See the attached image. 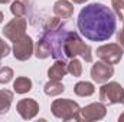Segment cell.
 <instances>
[{"mask_svg":"<svg viewBox=\"0 0 124 122\" xmlns=\"http://www.w3.org/2000/svg\"><path fill=\"white\" fill-rule=\"evenodd\" d=\"M77 25L81 34L93 42L108 40L117 27L114 12L101 3L85 6L78 14Z\"/></svg>","mask_w":124,"mask_h":122,"instance_id":"6da1fadb","label":"cell"},{"mask_svg":"<svg viewBox=\"0 0 124 122\" xmlns=\"http://www.w3.org/2000/svg\"><path fill=\"white\" fill-rule=\"evenodd\" d=\"M63 53L65 58H77L81 56L85 62H93V49L90 45H87L77 32H68L65 37V45H63Z\"/></svg>","mask_w":124,"mask_h":122,"instance_id":"7a4b0ae2","label":"cell"},{"mask_svg":"<svg viewBox=\"0 0 124 122\" xmlns=\"http://www.w3.org/2000/svg\"><path fill=\"white\" fill-rule=\"evenodd\" d=\"M66 30V25L61 23L58 27L52 29V30H45L42 37L48 42L49 47H51V56L54 59H63L65 61V53H63V45H65V37L68 34Z\"/></svg>","mask_w":124,"mask_h":122,"instance_id":"3957f363","label":"cell"},{"mask_svg":"<svg viewBox=\"0 0 124 122\" xmlns=\"http://www.w3.org/2000/svg\"><path fill=\"white\" fill-rule=\"evenodd\" d=\"M52 114L62 121H82L81 106L71 99H55L51 106Z\"/></svg>","mask_w":124,"mask_h":122,"instance_id":"277c9868","label":"cell"},{"mask_svg":"<svg viewBox=\"0 0 124 122\" xmlns=\"http://www.w3.org/2000/svg\"><path fill=\"white\" fill-rule=\"evenodd\" d=\"M124 99V88L117 82H105L100 88V101L105 105L120 103Z\"/></svg>","mask_w":124,"mask_h":122,"instance_id":"5b68a950","label":"cell"},{"mask_svg":"<svg viewBox=\"0 0 124 122\" xmlns=\"http://www.w3.org/2000/svg\"><path fill=\"white\" fill-rule=\"evenodd\" d=\"M124 55L123 47L118 43H108V45H102L97 49V56L101 61L107 62L110 65H116L121 61Z\"/></svg>","mask_w":124,"mask_h":122,"instance_id":"8992f818","label":"cell"},{"mask_svg":"<svg viewBox=\"0 0 124 122\" xmlns=\"http://www.w3.org/2000/svg\"><path fill=\"white\" fill-rule=\"evenodd\" d=\"M35 52V45H33V40H32L31 36L28 34H23L19 40L15 42V46H13V56L15 59L17 61H28L31 59V56Z\"/></svg>","mask_w":124,"mask_h":122,"instance_id":"52a82bcc","label":"cell"},{"mask_svg":"<svg viewBox=\"0 0 124 122\" xmlns=\"http://www.w3.org/2000/svg\"><path fill=\"white\" fill-rule=\"evenodd\" d=\"M26 27H28V20H26L25 17H15V19H12V20L3 27V34H4L9 40H12V42L15 43V42L19 40L23 34H26V33H25Z\"/></svg>","mask_w":124,"mask_h":122,"instance_id":"ba28073f","label":"cell"},{"mask_svg":"<svg viewBox=\"0 0 124 122\" xmlns=\"http://www.w3.org/2000/svg\"><path fill=\"white\" fill-rule=\"evenodd\" d=\"M114 75V66L104 61L95 62L91 68V78L97 83H105Z\"/></svg>","mask_w":124,"mask_h":122,"instance_id":"9c48e42d","label":"cell"},{"mask_svg":"<svg viewBox=\"0 0 124 122\" xmlns=\"http://www.w3.org/2000/svg\"><path fill=\"white\" fill-rule=\"evenodd\" d=\"M107 114V106L102 102H94L87 105L85 108L81 109V119L82 121H100Z\"/></svg>","mask_w":124,"mask_h":122,"instance_id":"30bf717a","label":"cell"},{"mask_svg":"<svg viewBox=\"0 0 124 122\" xmlns=\"http://www.w3.org/2000/svg\"><path fill=\"white\" fill-rule=\"evenodd\" d=\"M16 109H17L19 115L23 119H33L38 115V112H39V103L35 99L25 98V99H22V101L17 102Z\"/></svg>","mask_w":124,"mask_h":122,"instance_id":"8fae6325","label":"cell"},{"mask_svg":"<svg viewBox=\"0 0 124 122\" xmlns=\"http://www.w3.org/2000/svg\"><path fill=\"white\" fill-rule=\"evenodd\" d=\"M68 73V63L63 59H56V62L48 69V76L51 81H61Z\"/></svg>","mask_w":124,"mask_h":122,"instance_id":"7c38bea8","label":"cell"},{"mask_svg":"<svg viewBox=\"0 0 124 122\" xmlns=\"http://www.w3.org/2000/svg\"><path fill=\"white\" fill-rule=\"evenodd\" d=\"M54 13L59 19H69L74 14V4L68 0H58L54 4Z\"/></svg>","mask_w":124,"mask_h":122,"instance_id":"4fadbf2b","label":"cell"},{"mask_svg":"<svg viewBox=\"0 0 124 122\" xmlns=\"http://www.w3.org/2000/svg\"><path fill=\"white\" fill-rule=\"evenodd\" d=\"M13 89H15L16 93H20V95L28 93L32 89V81L26 76H19L13 82Z\"/></svg>","mask_w":124,"mask_h":122,"instance_id":"5bb4252c","label":"cell"},{"mask_svg":"<svg viewBox=\"0 0 124 122\" xmlns=\"http://www.w3.org/2000/svg\"><path fill=\"white\" fill-rule=\"evenodd\" d=\"M35 56L36 58H39V59H46V58H49L51 56V47H49V45H48V42L43 39V37H40L38 42H36V45H35Z\"/></svg>","mask_w":124,"mask_h":122,"instance_id":"9a60e30c","label":"cell"},{"mask_svg":"<svg viewBox=\"0 0 124 122\" xmlns=\"http://www.w3.org/2000/svg\"><path fill=\"white\" fill-rule=\"evenodd\" d=\"M13 102V92L9 89L0 91V114H6L10 109V105Z\"/></svg>","mask_w":124,"mask_h":122,"instance_id":"2e32d148","label":"cell"},{"mask_svg":"<svg viewBox=\"0 0 124 122\" xmlns=\"http://www.w3.org/2000/svg\"><path fill=\"white\" fill-rule=\"evenodd\" d=\"M43 91H45V93L48 96H58V95H61L62 92L65 91V86L59 81H51L49 79V82L43 86Z\"/></svg>","mask_w":124,"mask_h":122,"instance_id":"e0dca14e","label":"cell"},{"mask_svg":"<svg viewBox=\"0 0 124 122\" xmlns=\"http://www.w3.org/2000/svg\"><path fill=\"white\" fill-rule=\"evenodd\" d=\"M74 92L78 96H91L95 92V88L91 82H78L74 86Z\"/></svg>","mask_w":124,"mask_h":122,"instance_id":"ac0fdd59","label":"cell"},{"mask_svg":"<svg viewBox=\"0 0 124 122\" xmlns=\"http://www.w3.org/2000/svg\"><path fill=\"white\" fill-rule=\"evenodd\" d=\"M68 73H71L75 78H79L82 75V65L77 58H72L68 63Z\"/></svg>","mask_w":124,"mask_h":122,"instance_id":"d6986e66","label":"cell"},{"mask_svg":"<svg viewBox=\"0 0 124 122\" xmlns=\"http://www.w3.org/2000/svg\"><path fill=\"white\" fill-rule=\"evenodd\" d=\"M10 12L13 13L15 17H25V14H26V6H25L23 1L16 0V1L12 3V6H10Z\"/></svg>","mask_w":124,"mask_h":122,"instance_id":"ffe728a7","label":"cell"},{"mask_svg":"<svg viewBox=\"0 0 124 122\" xmlns=\"http://www.w3.org/2000/svg\"><path fill=\"white\" fill-rule=\"evenodd\" d=\"M13 79V69L9 66H0V83H9Z\"/></svg>","mask_w":124,"mask_h":122,"instance_id":"44dd1931","label":"cell"},{"mask_svg":"<svg viewBox=\"0 0 124 122\" xmlns=\"http://www.w3.org/2000/svg\"><path fill=\"white\" fill-rule=\"evenodd\" d=\"M111 4H113L114 13L117 14V17L121 22H124V0H111Z\"/></svg>","mask_w":124,"mask_h":122,"instance_id":"7402d4cb","label":"cell"},{"mask_svg":"<svg viewBox=\"0 0 124 122\" xmlns=\"http://www.w3.org/2000/svg\"><path fill=\"white\" fill-rule=\"evenodd\" d=\"M9 53H10V46H9L3 39H0V61H1L3 58H6Z\"/></svg>","mask_w":124,"mask_h":122,"instance_id":"603a6c76","label":"cell"},{"mask_svg":"<svg viewBox=\"0 0 124 122\" xmlns=\"http://www.w3.org/2000/svg\"><path fill=\"white\" fill-rule=\"evenodd\" d=\"M117 42H118V45L123 47V50H124V26H123V29L117 33Z\"/></svg>","mask_w":124,"mask_h":122,"instance_id":"cb8c5ba5","label":"cell"},{"mask_svg":"<svg viewBox=\"0 0 124 122\" xmlns=\"http://www.w3.org/2000/svg\"><path fill=\"white\" fill-rule=\"evenodd\" d=\"M85 1H88V0H72V3H75V4H82Z\"/></svg>","mask_w":124,"mask_h":122,"instance_id":"d4e9b609","label":"cell"},{"mask_svg":"<svg viewBox=\"0 0 124 122\" xmlns=\"http://www.w3.org/2000/svg\"><path fill=\"white\" fill-rule=\"evenodd\" d=\"M118 121H120V122H124V112L120 115V116H118Z\"/></svg>","mask_w":124,"mask_h":122,"instance_id":"484cf974","label":"cell"},{"mask_svg":"<svg viewBox=\"0 0 124 122\" xmlns=\"http://www.w3.org/2000/svg\"><path fill=\"white\" fill-rule=\"evenodd\" d=\"M9 1H12V0H0V4H6V3H9Z\"/></svg>","mask_w":124,"mask_h":122,"instance_id":"4316f807","label":"cell"},{"mask_svg":"<svg viewBox=\"0 0 124 122\" xmlns=\"http://www.w3.org/2000/svg\"><path fill=\"white\" fill-rule=\"evenodd\" d=\"M3 19H4V17H3V13H1V12H0V23H1V22H3Z\"/></svg>","mask_w":124,"mask_h":122,"instance_id":"83f0119b","label":"cell"},{"mask_svg":"<svg viewBox=\"0 0 124 122\" xmlns=\"http://www.w3.org/2000/svg\"><path fill=\"white\" fill-rule=\"evenodd\" d=\"M121 103H123V105H124V99H123V102H121Z\"/></svg>","mask_w":124,"mask_h":122,"instance_id":"f1b7e54d","label":"cell"}]
</instances>
